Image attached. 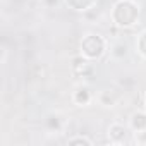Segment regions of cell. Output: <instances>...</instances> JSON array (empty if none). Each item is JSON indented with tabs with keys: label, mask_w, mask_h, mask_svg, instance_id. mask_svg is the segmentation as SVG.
Segmentation results:
<instances>
[{
	"label": "cell",
	"mask_w": 146,
	"mask_h": 146,
	"mask_svg": "<svg viewBox=\"0 0 146 146\" xmlns=\"http://www.w3.org/2000/svg\"><path fill=\"white\" fill-rule=\"evenodd\" d=\"M83 50L90 57H100L103 52V40L98 36H88L83 41Z\"/></svg>",
	"instance_id": "cell-1"
},
{
	"label": "cell",
	"mask_w": 146,
	"mask_h": 146,
	"mask_svg": "<svg viewBox=\"0 0 146 146\" xmlns=\"http://www.w3.org/2000/svg\"><path fill=\"white\" fill-rule=\"evenodd\" d=\"M115 12H122V14H124V16L117 17L119 24L129 26V24H132V21L136 19V7H134V5H131V4H125V2L119 4V5L115 7Z\"/></svg>",
	"instance_id": "cell-2"
},
{
	"label": "cell",
	"mask_w": 146,
	"mask_h": 146,
	"mask_svg": "<svg viewBox=\"0 0 146 146\" xmlns=\"http://www.w3.org/2000/svg\"><path fill=\"white\" fill-rule=\"evenodd\" d=\"M72 144H78V143H84V144H90V141H86V139H74V141H70Z\"/></svg>",
	"instance_id": "cell-6"
},
{
	"label": "cell",
	"mask_w": 146,
	"mask_h": 146,
	"mask_svg": "<svg viewBox=\"0 0 146 146\" xmlns=\"http://www.w3.org/2000/svg\"><path fill=\"white\" fill-rule=\"evenodd\" d=\"M134 127H136V129L146 127V117H144V115H136V117H134Z\"/></svg>",
	"instance_id": "cell-3"
},
{
	"label": "cell",
	"mask_w": 146,
	"mask_h": 146,
	"mask_svg": "<svg viewBox=\"0 0 146 146\" xmlns=\"http://www.w3.org/2000/svg\"><path fill=\"white\" fill-rule=\"evenodd\" d=\"M139 46H141V52H143V55H146V35H143Z\"/></svg>",
	"instance_id": "cell-5"
},
{
	"label": "cell",
	"mask_w": 146,
	"mask_h": 146,
	"mask_svg": "<svg viewBox=\"0 0 146 146\" xmlns=\"http://www.w3.org/2000/svg\"><path fill=\"white\" fill-rule=\"evenodd\" d=\"M78 102H88V91L86 90H81L78 93Z\"/></svg>",
	"instance_id": "cell-4"
}]
</instances>
